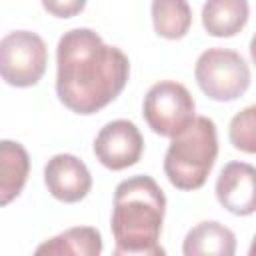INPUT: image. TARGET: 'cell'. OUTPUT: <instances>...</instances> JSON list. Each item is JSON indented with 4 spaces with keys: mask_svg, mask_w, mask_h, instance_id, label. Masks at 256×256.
Wrapping results in <instances>:
<instances>
[{
    "mask_svg": "<svg viewBox=\"0 0 256 256\" xmlns=\"http://www.w3.org/2000/svg\"><path fill=\"white\" fill-rule=\"evenodd\" d=\"M230 144L246 154H256V104L240 110L228 128Z\"/></svg>",
    "mask_w": 256,
    "mask_h": 256,
    "instance_id": "cell-15",
    "label": "cell"
},
{
    "mask_svg": "<svg viewBox=\"0 0 256 256\" xmlns=\"http://www.w3.org/2000/svg\"><path fill=\"white\" fill-rule=\"evenodd\" d=\"M250 58H252V62L256 64V34H254L252 40H250Z\"/></svg>",
    "mask_w": 256,
    "mask_h": 256,
    "instance_id": "cell-17",
    "label": "cell"
},
{
    "mask_svg": "<svg viewBox=\"0 0 256 256\" xmlns=\"http://www.w3.org/2000/svg\"><path fill=\"white\" fill-rule=\"evenodd\" d=\"M250 256H256V236L252 238V244H250V250H248Z\"/></svg>",
    "mask_w": 256,
    "mask_h": 256,
    "instance_id": "cell-18",
    "label": "cell"
},
{
    "mask_svg": "<svg viewBox=\"0 0 256 256\" xmlns=\"http://www.w3.org/2000/svg\"><path fill=\"white\" fill-rule=\"evenodd\" d=\"M142 116L154 134L174 138L194 122L196 102L184 84L162 80L146 92Z\"/></svg>",
    "mask_w": 256,
    "mask_h": 256,
    "instance_id": "cell-5",
    "label": "cell"
},
{
    "mask_svg": "<svg viewBox=\"0 0 256 256\" xmlns=\"http://www.w3.org/2000/svg\"><path fill=\"white\" fill-rule=\"evenodd\" d=\"M30 172V158L22 144L0 142V204H10L24 188Z\"/></svg>",
    "mask_w": 256,
    "mask_h": 256,
    "instance_id": "cell-12",
    "label": "cell"
},
{
    "mask_svg": "<svg viewBox=\"0 0 256 256\" xmlns=\"http://www.w3.org/2000/svg\"><path fill=\"white\" fill-rule=\"evenodd\" d=\"M130 76L128 56L90 28H72L56 48V94L76 114L90 116L120 96Z\"/></svg>",
    "mask_w": 256,
    "mask_h": 256,
    "instance_id": "cell-1",
    "label": "cell"
},
{
    "mask_svg": "<svg viewBox=\"0 0 256 256\" xmlns=\"http://www.w3.org/2000/svg\"><path fill=\"white\" fill-rule=\"evenodd\" d=\"M102 252V236L92 226H76L42 242L36 254L48 256H98Z\"/></svg>",
    "mask_w": 256,
    "mask_h": 256,
    "instance_id": "cell-13",
    "label": "cell"
},
{
    "mask_svg": "<svg viewBox=\"0 0 256 256\" xmlns=\"http://www.w3.org/2000/svg\"><path fill=\"white\" fill-rule=\"evenodd\" d=\"M48 50L44 40L30 30L8 32L0 40V74L14 88H28L40 82L46 72Z\"/></svg>",
    "mask_w": 256,
    "mask_h": 256,
    "instance_id": "cell-6",
    "label": "cell"
},
{
    "mask_svg": "<svg viewBox=\"0 0 256 256\" xmlns=\"http://www.w3.org/2000/svg\"><path fill=\"white\" fill-rule=\"evenodd\" d=\"M216 198L222 208L236 216L256 212V166L228 162L216 180Z\"/></svg>",
    "mask_w": 256,
    "mask_h": 256,
    "instance_id": "cell-9",
    "label": "cell"
},
{
    "mask_svg": "<svg viewBox=\"0 0 256 256\" xmlns=\"http://www.w3.org/2000/svg\"><path fill=\"white\" fill-rule=\"evenodd\" d=\"M184 256H232L236 252V236L230 228L216 220H206L188 230Z\"/></svg>",
    "mask_w": 256,
    "mask_h": 256,
    "instance_id": "cell-10",
    "label": "cell"
},
{
    "mask_svg": "<svg viewBox=\"0 0 256 256\" xmlns=\"http://www.w3.org/2000/svg\"><path fill=\"white\" fill-rule=\"evenodd\" d=\"M248 0H206L202 6V26L214 38H232L248 22Z\"/></svg>",
    "mask_w": 256,
    "mask_h": 256,
    "instance_id": "cell-11",
    "label": "cell"
},
{
    "mask_svg": "<svg viewBox=\"0 0 256 256\" xmlns=\"http://www.w3.org/2000/svg\"><path fill=\"white\" fill-rule=\"evenodd\" d=\"M166 196L148 174L122 180L114 190L112 236L116 256H162L160 232Z\"/></svg>",
    "mask_w": 256,
    "mask_h": 256,
    "instance_id": "cell-2",
    "label": "cell"
},
{
    "mask_svg": "<svg viewBox=\"0 0 256 256\" xmlns=\"http://www.w3.org/2000/svg\"><path fill=\"white\" fill-rule=\"evenodd\" d=\"M200 90L216 102H232L250 86V68L246 60L228 48L204 50L194 66Z\"/></svg>",
    "mask_w": 256,
    "mask_h": 256,
    "instance_id": "cell-4",
    "label": "cell"
},
{
    "mask_svg": "<svg viewBox=\"0 0 256 256\" xmlns=\"http://www.w3.org/2000/svg\"><path fill=\"white\" fill-rule=\"evenodd\" d=\"M40 2L42 8L56 18H72L86 8V0H40Z\"/></svg>",
    "mask_w": 256,
    "mask_h": 256,
    "instance_id": "cell-16",
    "label": "cell"
},
{
    "mask_svg": "<svg viewBox=\"0 0 256 256\" xmlns=\"http://www.w3.org/2000/svg\"><path fill=\"white\" fill-rule=\"evenodd\" d=\"M216 156V124L208 116H196L182 134L172 138L164 156V174L178 190H198L206 184Z\"/></svg>",
    "mask_w": 256,
    "mask_h": 256,
    "instance_id": "cell-3",
    "label": "cell"
},
{
    "mask_svg": "<svg viewBox=\"0 0 256 256\" xmlns=\"http://www.w3.org/2000/svg\"><path fill=\"white\" fill-rule=\"evenodd\" d=\"M154 32L166 40H180L192 26L188 0H152L150 6Z\"/></svg>",
    "mask_w": 256,
    "mask_h": 256,
    "instance_id": "cell-14",
    "label": "cell"
},
{
    "mask_svg": "<svg viewBox=\"0 0 256 256\" xmlns=\"http://www.w3.org/2000/svg\"><path fill=\"white\" fill-rule=\"evenodd\" d=\"M144 152V138L134 122L112 120L100 128L94 138V156L108 170H124L134 166Z\"/></svg>",
    "mask_w": 256,
    "mask_h": 256,
    "instance_id": "cell-7",
    "label": "cell"
},
{
    "mask_svg": "<svg viewBox=\"0 0 256 256\" xmlns=\"http://www.w3.org/2000/svg\"><path fill=\"white\" fill-rule=\"evenodd\" d=\"M44 184L56 200L74 204L88 196L92 176L86 164L74 154H56L44 166Z\"/></svg>",
    "mask_w": 256,
    "mask_h": 256,
    "instance_id": "cell-8",
    "label": "cell"
}]
</instances>
